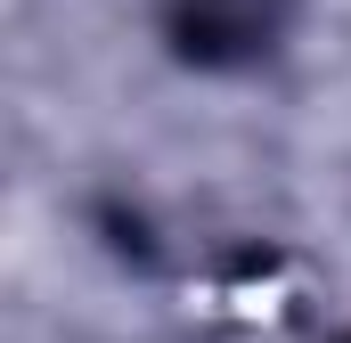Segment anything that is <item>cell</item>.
<instances>
[{
  "instance_id": "obj_1",
  "label": "cell",
  "mask_w": 351,
  "mask_h": 343,
  "mask_svg": "<svg viewBox=\"0 0 351 343\" xmlns=\"http://www.w3.org/2000/svg\"><path fill=\"white\" fill-rule=\"evenodd\" d=\"M269 25H278V0H180L172 49L188 66H237V58L269 49Z\"/></svg>"
}]
</instances>
